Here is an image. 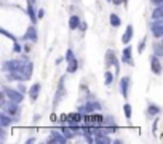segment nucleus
Instances as JSON below:
<instances>
[{"label": "nucleus", "mask_w": 163, "mask_h": 144, "mask_svg": "<svg viewBox=\"0 0 163 144\" xmlns=\"http://www.w3.org/2000/svg\"><path fill=\"white\" fill-rule=\"evenodd\" d=\"M62 120H66V122H69V125L72 127V125H77L79 123V120H80V114H77V112H74V114H69V115H64L62 117Z\"/></svg>", "instance_id": "obj_6"}, {"label": "nucleus", "mask_w": 163, "mask_h": 144, "mask_svg": "<svg viewBox=\"0 0 163 144\" xmlns=\"http://www.w3.org/2000/svg\"><path fill=\"white\" fill-rule=\"evenodd\" d=\"M115 5H120V3H123V2H126V0H112Z\"/></svg>", "instance_id": "obj_31"}, {"label": "nucleus", "mask_w": 163, "mask_h": 144, "mask_svg": "<svg viewBox=\"0 0 163 144\" xmlns=\"http://www.w3.org/2000/svg\"><path fill=\"white\" fill-rule=\"evenodd\" d=\"M128 83H130V78L128 77H123L120 85H122V95L123 98H128Z\"/></svg>", "instance_id": "obj_14"}, {"label": "nucleus", "mask_w": 163, "mask_h": 144, "mask_svg": "<svg viewBox=\"0 0 163 144\" xmlns=\"http://www.w3.org/2000/svg\"><path fill=\"white\" fill-rule=\"evenodd\" d=\"M80 26V18L79 16H70V19H69V27L70 29H77Z\"/></svg>", "instance_id": "obj_20"}, {"label": "nucleus", "mask_w": 163, "mask_h": 144, "mask_svg": "<svg viewBox=\"0 0 163 144\" xmlns=\"http://www.w3.org/2000/svg\"><path fill=\"white\" fill-rule=\"evenodd\" d=\"M16 104H18V103H15V101H11V99H10V104H5V103H2L3 109H5V111H8L10 114H18V112H19V107H18Z\"/></svg>", "instance_id": "obj_8"}, {"label": "nucleus", "mask_w": 163, "mask_h": 144, "mask_svg": "<svg viewBox=\"0 0 163 144\" xmlns=\"http://www.w3.org/2000/svg\"><path fill=\"white\" fill-rule=\"evenodd\" d=\"M152 18H154V19H161V18H163V3H161V5H157V8H155L154 13H152Z\"/></svg>", "instance_id": "obj_19"}, {"label": "nucleus", "mask_w": 163, "mask_h": 144, "mask_svg": "<svg viewBox=\"0 0 163 144\" xmlns=\"http://www.w3.org/2000/svg\"><path fill=\"white\" fill-rule=\"evenodd\" d=\"M15 51H21V47H19V43H15Z\"/></svg>", "instance_id": "obj_32"}, {"label": "nucleus", "mask_w": 163, "mask_h": 144, "mask_svg": "<svg viewBox=\"0 0 163 144\" xmlns=\"http://www.w3.org/2000/svg\"><path fill=\"white\" fill-rule=\"evenodd\" d=\"M77 67H79V63H77V58H74V59L67 61V72H69V74H74V72L77 70Z\"/></svg>", "instance_id": "obj_16"}, {"label": "nucleus", "mask_w": 163, "mask_h": 144, "mask_svg": "<svg viewBox=\"0 0 163 144\" xmlns=\"http://www.w3.org/2000/svg\"><path fill=\"white\" fill-rule=\"evenodd\" d=\"M122 61H123V63H128V64H131V66H133V59H131V47H130V45L123 50V58H122Z\"/></svg>", "instance_id": "obj_13"}, {"label": "nucleus", "mask_w": 163, "mask_h": 144, "mask_svg": "<svg viewBox=\"0 0 163 144\" xmlns=\"http://www.w3.org/2000/svg\"><path fill=\"white\" fill-rule=\"evenodd\" d=\"M3 93L6 96H8V99L15 101V103H21L23 101V95H21V91H16V90H11V88H3Z\"/></svg>", "instance_id": "obj_2"}, {"label": "nucleus", "mask_w": 163, "mask_h": 144, "mask_svg": "<svg viewBox=\"0 0 163 144\" xmlns=\"http://www.w3.org/2000/svg\"><path fill=\"white\" fill-rule=\"evenodd\" d=\"M67 141V138L64 135H59V133H56V131H51V136H50V142H59V144H64Z\"/></svg>", "instance_id": "obj_7"}, {"label": "nucleus", "mask_w": 163, "mask_h": 144, "mask_svg": "<svg viewBox=\"0 0 163 144\" xmlns=\"http://www.w3.org/2000/svg\"><path fill=\"white\" fill-rule=\"evenodd\" d=\"M27 13H29V16H31V19H32V23H37V16H35V13H34L32 3L27 5Z\"/></svg>", "instance_id": "obj_25"}, {"label": "nucleus", "mask_w": 163, "mask_h": 144, "mask_svg": "<svg viewBox=\"0 0 163 144\" xmlns=\"http://www.w3.org/2000/svg\"><path fill=\"white\" fill-rule=\"evenodd\" d=\"M82 133H83L85 139H87L88 142H93V138H91V130H90V128H83V130H82Z\"/></svg>", "instance_id": "obj_23"}, {"label": "nucleus", "mask_w": 163, "mask_h": 144, "mask_svg": "<svg viewBox=\"0 0 163 144\" xmlns=\"http://www.w3.org/2000/svg\"><path fill=\"white\" fill-rule=\"evenodd\" d=\"M96 142H104V144H110V139L106 136L104 133H101V130H96Z\"/></svg>", "instance_id": "obj_15"}, {"label": "nucleus", "mask_w": 163, "mask_h": 144, "mask_svg": "<svg viewBox=\"0 0 163 144\" xmlns=\"http://www.w3.org/2000/svg\"><path fill=\"white\" fill-rule=\"evenodd\" d=\"M152 2H154L155 5H161V3H163V0H152Z\"/></svg>", "instance_id": "obj_33"}, {"label": "nucleus", "mask_w": 163, "mask_h": 144, "mask_svg": "<svg viewBox=\"0 0 163 144\" xmlns=\"http://www.w3.org/2000/svg\"><path fill=\"white\" fill-rule=\"evenodd\" d=\"M101 109V106H99V103H88L85 107H82V112H90V114H93V112H96V111H99Z\"/></svg>", "instance_id": "obj_9"}, {"label": "nucleus", "mask_w": 163, "mask_h": 144, "mask_svg": "<svg viewBox=\"0 0 163 144\" xmlns=\"http://www.w3.org/2000/svg\"><path fill=\"white\" fill-rule=\"evenodd\" d=\"M29 2H31V3H35V0H29Z\"/></svg>", "instance_id": "obj_34"}, {"label": "nucleus", "mask_w": 163, "mask_h": 144, "mask_svg": "<svg viewBox=\"0 0 163 144\" xmlns=\"http://www.w3.org/2000/svg\"><path fill=\"white\" fill-rule=\"evenodd\" d=\"M10 123H11V119L8 117V115H6V114L0 115V125H2V127H8Z\"/></svg>", "instance_id": "obj_21"}, {"label": "nucleus", "mask_w": 163, "mask_h": 144, "mask_svg": "<svg viewBox=\"0 0 163 144\" xmlns=\"http://www.w3.org/2000/svg\"><path fill=\"white\" fill-rule=\"evenodd\" d=\"M106 56H107V61H106V64H115V74L120 70V67H118V63H117V58H115V53L112 51V50H109L107 53H106Z\"/></svg>", "instance_id": "obj_5"}, {"label": "nucleus", "mask_w": 163, "mask_h": 144, "mask_svg": "<svg viewBox=\"0 0 163 144\" xmlns=\"http://www.w3.org/2000/svg\"><path fill=\"white\" fill-rule=\"evenodd\" d=\"M109 2H112V0H109Z\"/></svg>", "instance_id": "obj_35"}, {"label": "nucleus", "mask_w": 163, "mask_h": 144, "mask_svg": "<svg viewBox=\"0 0 163 144\" xmlns=\"http://www.w3.org/2000/svg\"><path fill=\"white\" fill-rule=\"evenodd\" d=\"M152 34H154V37H163V18L157 19L152 24Z\"/></svg>", "instance_id": "obj_3"}, {"label": "nucleus", "mask_w": 163, "mask_h": 144, "mask_svg": "<svg viewBox=\"0 0 163 144\" xmlns=\"http://www.w3.org/2000/svg\"><path fill=\"white\" fill-rule=\"evenodd\" d=\"M74 58H75L74 53L70 51V50H67V53H66V58H64V59H66V61H70V59H74Z\"/></svg>", "instance_id": "obj_30"}, {"label": "nucleus", "mask_w": 163, "mask_h": 144, "mask_svg": "<svg viewBox=\"0 0 163 144\" xmlns=\"http://www.w3.org/2000/svg\"><path fill=\"white\" fill-rule=\"evenodd\" d=\"M150 69H152L154 74H157V75L161 74V64H160L157 56H152V59H150Z\"/></svg>", "instance_id": "obj_4"}, {"label": "nucleus", "mask_w": 163, "mask_h": 144, "mask_svg": "<svg viewBox=\"0 0 163 144\" xmlns=\"http://www.w3.org/2000/svg\"><path fill=\"white\" fill-rule=\"evenodd\" d=\"M161 45H163V42H161Z\"/></svg>", "instance_id": "obj_36"}, {"label": "nucleus", "mask_w": 163, "mask_h": 144, "mask_svg": "<svg viewBox=\"0 0 163 144\" xmlns=\"http://www.w3.org/2000/svg\"><path fill=\"white\" fill-rule=\"evenodd\" d=\"M24 39H29V40H32V42H35L37 40V31L31 26L29 29H27V32H26V35H24Z\"/></svg>", "instance_id": "obj_17"}, {"label": "nucleus", "mask_w": 163, "mask_h": 144, "mask_svg": "<svg viewBox=\"0 0 163 144\" xmlns=\"http://www.w3.org/2000/svg\"><path fill=\"white\" fill-rule=\"evenodd\" d=\"M131 39H133V26L130 24L128 27H126L125 34H123V37H122V42L125 43V45H128V43L131 42Z\"/></svg>", "instance_id": "obj_12"}, {"label": "nucleus", "mask_w": 163, "mask_h": 144, "mask_svg": "<svg viewBox=\"0 0 163 144\" xmlns=\"http://www.w3.org/2000/svg\"><path fill=\"white\" fill-rule=\"evenodd\" d=\"M149 114H150V115H157L158 112H160V109H158V107L157 106H154V104H150V106H149V111H147Z\"/></svg>", "instance_id": "obj_26"}, {"label": "nucleus", "mask_w": 163, "mask_h": 144, "mask_svg": "<svg viewBox=\"0 0 163 144\" xmlns=\"http://www.w3.org/2000/svg\"><path fill=\"white\" fill-rule=\"evenodd\" d=\"M40 88H42V85H40V83H34V85L31 86V90H29V96H31V99H32V101H35V99L39 98Z\"/></svg>", "instance_id": "obj_10"}, {"label": "nucleus", "mask_w": 163, "mask_h": 144, "mask_svg": "<svg viewBox=\"0 0 163 144\" xmlns=\"http://www.w3.org/2000/svg\"><path fill=\"white\" fill-rule=\"evenodd\" d=\"M32 64L31 63H27L26 64V67H24V74H26V78H27V80H29V78H31V75H32Z\"/></svg>", "instance_id": "obj_22"}, {"label": "nucleus", "mask_w": 163, "mask_h": 144, "mask_svg": "<svg viewBox=\"0 0 163 144\" xmlns=\"http://www.w3.org/2000/svg\"><path fill=\"white\" fill-rule=\"evenodd\" d=\"M61 133L64 135L67 139L74 138V135H75V131H74V128H72V127H70V128H69V127H62V128H61Z\"/></svg>", "instance_id": "obj_18"}, {"label": "nucleus", "mask_w": 163, "mask_h": 144, "mask_svg": "<svg viewBox=\"0 0 163 144\" xmlns=\"http://www.w3.org/2000/svg\"><path fill=\"white\" fill-rule=\"evenodd\" d=\"M29 63L27 59H15V61H5L3 63V70L5 72H13V70H19L26 67V64Z\"/></svg>", "instance_id": "obj_1"}, {"label": "nucleus", "mask_w": 163, "mask_h": 144, "mask_svg": "<svg viewBox=\"0 0 163 144\" xmlns=\"http://www.w3.org/2000/svg\"><path fill=\"white\" fill-rule=\"evenodd\" d=\"M62 83H64V78L61 80V85H59V88H58V91H56V98H54V106H58V103L64 98V95H66V90H64V86H62Z\"/></svg>", "instance_id": "obj_11"}, {"label": "nucleus", "mask_w": 163, "mask_h": 144, "mask_svg": "<svg viewBox=\"0 0 163 144\" xmlns=\"http://www.w3.org/2000/svg\"><path fill=\"white\" fill-rule=\"evenodd\" d=\"M120 23H122V21H120V18L117 16V14H110V24H112V26H114V27H118Z\"/></svg>", "instance_id": "obj_24"}, {"label": "nucleus", "mask_w": 163, "mask_h": 144, "mask_svg": "<svg viewBox=\"0 0 163 144\" xmlns=\"http://www.w3.org/2000/svg\"><path fill=\"white\" fill-rule=\"evenodd\" d=\"M104 78H106V85H110L112 80H114V77H112L110 72H106V74H104Z\"/></svg>", "instance_id": "obj_27"}, {"label": "nucleus", "mask_w": 163, "mask_h": 144, "mask_svg": "<svg viewBox=\"0 0 163 144\" xmlns=\"http://www.w3.org/2000/svg\"><path fill=\"white\" fill-rule=\"evenodd\" d=\"M123 109H125V115L130 119V117H131V106H130V104H125Z\"/></svg>", "instance_id": "obj_28"}, {"label": "nucleus", "mask_w": 163, "mask_h": 144, "mask_svg": "<svg viewBox=\"0 0 163 144\" xmlns=\"http://www.w3.org/2000/svg\"><path fill=\"white\" fill-rule=\"evenodd\" d=\"M144 47H146V39H144L143 42H139V45H138V51H139V53H143V51H144Z\"/></svg>", "instance_id": "obj_29"}]
</instances>
